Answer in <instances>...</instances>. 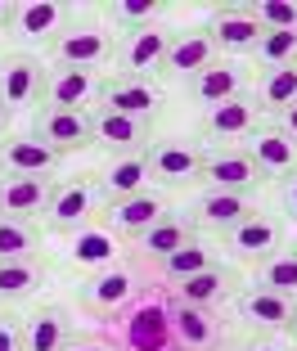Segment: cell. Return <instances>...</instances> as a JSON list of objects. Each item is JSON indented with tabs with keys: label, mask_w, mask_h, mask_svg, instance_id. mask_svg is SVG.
Here are the masks:
<instances>
[{
	"label": "cell",
	"mask_w": 297,
	"mask_h": 351,
	"mask_svg": "<svg viewBox=\"0 0 297 351\" xmlns=\"http://www.w3.org/2000/svg\"><path fill=\"white\" fill-rule=\"evenodd\" d=\"M117 320V351H180L171 338V315H167L163 298H135Z\"/></svg>",
	"instance_id": "cell-1"
},
{
	"label": "cell",
	"mask_w": 297,
	"mask_h": 351,
	"mask_svg": "<svg viewBox=\"0 0 297 351\" xmlns=\"http://www.w3.org/2000/svg\"><path fill=\"white\" fill-rule=\"evenodd\" d=\"M104 194L99 185H91V180H68V185H54L50 189V203H45V226L54 230V234H77L82 226H91L95 212H99Z\"/></svg>",
	"instance_id": "cell-2"
},
{
	"label": "cell",
	"mask_w": 297,
	"mask_h": 351,
	"mask_svg": "<svg viewBox=\"0 0 297 351\" xmlns=\"http://www.w3.org/2000/svg\"><path fill=\"white\" fill-rule=\"evenodd\" d=\"M135 298H140V279L126 266H108V270H99V275H91L82 284V306L91 311V315H99V320L122 315Z\"/></svg>",
	"instance_id": "cell-3"
},
{
	"label": "cell",
	"mask_w": 297,
	"mask_h": 351,
	"mask_svg": "<svg viewBox=\"0 0 297 351\" xmlns=\"http://www.w3.org/2000/svg\"><path fill=\"white\" fill-rule=\"evenodd\" d=\"M32 135L50 145L54 154H77V149H91L95 145V131H91V113H72V108H45L32 117Z\"/></svg>",
	"instance_id": "cell-4"
},
{
	"label": "cell",
	"mask_w": 297,
	"mask_h": 351,
	"mask_svg": "<svg viewBox=\"0 0 297 351\" xmlns=\"http://www.w3.org/2000/svg\"><path fill=\"white\" fill-rule=\"evenodd\" d=\"M45 90V68L36 54H5L0 59V108L5 113H19L32 108Z\"/></svg>",
	"instance_id": "cell-5"
},
{
	"label": "cell",
	"mask_w": 297,
	"mask_h": 351,
	"mask_svg": "<svg viewBox=\"0 0 297 351\" xmlns=\"http://www.w3.org/2000/svg\"><path fill=\"white\" fill-rule=\"evenodd\" d=\"M243 149H248V158L257 162L261 180H279V185H284L288 176H297V140L284 135L279 126H257V131L248 135Z\"/></svg>",
	"instance_id": "cell-6"
},
{
	"label": "cell",
	"mask_w": 297,
	"mask_h": 351,
	"mask_svg": "<svg viewBox=\"0 0 297 351\" xmlns=\"http://www.w3.org/2000/svg\"><path fill=\"white\" fill-rule=\"evenodd\" d=\"M104 95V77L91 73V68H54L45 77V108H72V113H86L91 104H99Z\"/></svg>",
	"instance_id": "cell-7"
},
{
	"label": "cell",
	"mask_w": 297,
	"mask_h": 351,
	"mask_svg": "<svg viewBox=\"0 0 297 351\" xmlns=\"http://www.w3.org/2000/svg\"><path fill=\"white\" fill-rule=\"evenodd\" d=\"M221 239H226V248H230L235 261H257V266H261L266 257H275V252L284 248V221L257 212V217H248L243 226H235Z\"/></svg>",
	"instance_id": "cell-8"
},
{
	"label": "cell",
	"mask_w": 297,
	"mask_h": 351,
	"mask_svg": "<svg viewBox=\"0 0 297 351\" xmlns=\"http://www.w3.org/2000/svg\"><path fill=\"white\" fill-rule=\"evenodd\" d=\"M198 180H207L212 189H230V194H252L257 185H261V171H257V162L248 158V149H212V154H203V176Z\"/></svg>",
	"instance_id": "cell-9"
},
{
	"label": "cell",
	"mask_w": 297,
	"mask_h": 351,
	"mask_svg": "<svg viewBox=\"0 0 297 351\" xmlns=\"http://www.w3.org/2000/svg\"><path fill=\"white\" fill-rule=\"evenodd\" d=\"M99 108H113V113H126V117H144V122H154L158 108H163V90H158L154 77H122V73H117L113 82H104Z\"/></svg>",
	"instance_id": "cell-10"
},
{
	"label": "cell",
	"mask_w": 297,
	"mask_h": 351,
	"mask_svg": "<svg viewBox=\"0 0 297 351\" xmlns=\"http://www.w3.org/2000/svg\"><path fill=\"white\" fill-rule=\"evenodd\" d=\"M167 315H171V338L180 351H216L221 347V320L207 306H189L180 298H167Z\"/></svg>",
	"instance_id": "cell-11"
},
{
	"label": "cell",
	"mask_w": 297,
	"mask_h": 351,
	"mask_svg": "<svg viewBox=\"0 0 297 351\" xmlns=\"http://www.w3.org/2000/svg\"><path fill=\"white\" fill-rule=\"evenodd\" d=\"M248 217H257L252 194H230V189H207L194 198V230H212V234H230L235 226H243Z\"/></svg>",
	"instance_id": "cell-12"
},
{
	"label": "cell",
	"mask_w": 297,
	"mask_h": 351,
	"mask_svg": "<svg viewBox=\"0 0 297 351\" xmlns=\"http://www.w3.org/2000/svg\"><path fill=\"white\" fill-rule=\"evenodd\" d=\"M185 95L194 104H203V108H216V104L226 99H239V95H248V68L235 59H216L212 68H203L198 77H189L185 82Z\"/></svg>",
	"instance_id": "cell-13"
},
{
	"label": "cell",
	"mask_w": 297,
	"mask_h": 351,
	"mask_svg": "<svg viewBox=\"0 0 297 351\" xmlns=\"http://www.w3.org/2000/svg\"><path fill=\"white\" fill-rule=\"evenodd\" d=\"M54 63L59 68H99V63L113 59V36L104 27H63V36L50 45Z\"/></svg>",
	"instance_id": "cell-14"
},
{
	"label": "cell",
	"mask_w": 297,
	"mask_h": 351,
	"mask_svg": "<svg viewBox=\"0 0 297 351\" xmlns=\"http://www.w3.org/2000/svg\"><path fill=\"white\" fill-rule=\"evenodd\" d=\"M91 131H95V145L113 149V154H144V145L154 140V122L113 113V108H95L91 113Z\"/></svg>",
	"instance_id": "cell-15"
},
{
	"label": "cell",
	"mask_w": 297,
	"mask_h": 351,
	"mask_svg": "<svg viewBox=\"0 0 297 351\" xmlns=\"http://www.w3.org/2000/svg\"><path fill=\"white\" fill-rule=\"evenodd\" d=\"M144 154H149L154 180H163V185H189L203 176V149L189 145V140H158Z\"/></svg>",
	"instance_id": "cell-16"
},
{
	"label": "cell",
	"mask_w": 297,
	"mask_h": 351,
	"mask_svg": "<svg viewBox=\"0 0 297 351\" xmlns=\"http://www.w3.org/2000/svg\"><path fill=\"white\" fill-rule=\"evenodd\" d=\"M216 63V41L207 27H194V32H180V36H171V45H167V59H163V73L176 77V82H189V77H198L203 68H212Z\"/></svg>",
	"instance_id": "cell-17"
},
{
	"label": "cell",
	"mask_w": 297,
	"mask_h": 351,
	"mask_svg": "<svg viewBox=\"0 0 297 351\" xmlns=\"http://www.w3.org/2000/svg\"><path fill=\"white\" fill-rule=\"evenodd\" d=\"M257 99L252 95H239V99H226L216 108H203V135L216 140V149L230 145V140H248L257 131Z\"/></svg>",
	"instance_id": "cell-18"
},
{
	"label": "cell",
	"mask_w": 297,
	"mask_h": 351,
	"mask_svg": "<svg viewBox=\"0 0 297 351\" xmlns=\"http://www.w3.org/2000/svg\"><path fill=\"white\" fill-rule=\"evenodd\" d=\"M207 32H212L216 50H226V54H252L257 45H261V36H266V27L248 14V5H226V10H216L212 23H207Z\"/></svg>",
	"instance_id": "cell-19"
},
{
	"label": "cell",
	"mask_w": 297,
	"mask_h": 351,
	"mask_svg": "<svg viewBox=\"0 0 297 351\" xmlns=\"http://www.w3.org/2000/svg\"><path fill=\"white\" fill-rule=\"evenodd\" d=\"M167 45H171V32H163V27L126 32V41L117 45V63H122V77H149V73H163Z\"/></svg>",
	"instance_id": "cell-20"
},
{
	"label": "cell",
	"mask_w": 297,
	"mask_h": 351,
	"mask_svg": "<svg viewBox=\"0 0 297 351\" xmlns=\"http://www.w3.org/2000/svg\"><path fill=\"white\" fill-rule=\"evenodd\" d=\"M59 167V154L50 145H41L36 135H5L0 145V171L5 176H50Z\"/></svg>",
	"instance_id": "cell-21"
},
{
	"label": "cell",
	"mask_w": 297,
	"mask_h": 351,
	"mask_svg": "<svg viewBox=\"0 0 297 351\" xmlns=\"http://www.w3.org/2000/svg\"><path fill=\"white\" fill-rule=\"evenodd\" d=\"M158 221H167V198L144 189L135 198H122V203H108V226L122 239H140L144 230H154Z\"/></svg>",
	"instance_id": "cell-22"
},
{
	"label": "cell",
	"mask_w": 297,
	"mask_h": 351,
	"mask_svg": "<svg viewBox=\"0 0 297 351\" xmlns=\"http://www.w3.org/2000/svg\"><path fill=\"white\" fill-rule=\"evenodd\" d=\"M149 176H154L149 171V154H117L99 176L104 203H122V198L144 194V189H149Z\"/></svg>",
	"instance_id": "cell-23"
},
{
	"label": "cell",
	"mask_w": 297,
	"mask_h": 351,
	"mask_svg": "<svg viewBox=\"0 0 297 351\" xmlns=\"http://www.w3.org/2000/svg\"><path fill=\"white\" fill-rule=\"evenodd\" d=\"M50 180L45 176H5L0 180V217H19L32 221L41 217L45 203H50Z\"/></svg>",
	"instance_id": "cell-24"
},
{
	"label": "cell",
	"mask_w": 297,
	"mask_h": 351,
	"mask_svg": "<svg viewBox=\"0 0 297 351\" xmlns=\"http://www.w3.org/2000/svg\"><path fill=\"white\" fill-rule=\"evenodd\" d=\"M63 19H68V5H59V0H41V5H14V36H23V41H59L63 36Z\"/></svg>",
	"instance_id": "cell-25"
},
{
	"label": "cell",
	"mask_w": 297,
	"mask_h": 351,
	"mask_svg": "<svg viewBox=\"0 0 297 351\" xmlns=\"http://www.w3.org/2000/svg\"><path fill=\"white\" fill-rule=\"evenodd\" d=\"M72 342V324L63 306H36L23 320V351H63Z\"/></svg>",
	"instance_id": "cell-26"
},
{
	"label": "cell",
	"mask_w": 297,
	"mask_h": 351,
	"mask_svg": "<svg viewBox=\"0 0 297 351\" xmlns=\"http://www.w3.org/2000/svg\"><path fill=\"white\" fill-rule=\"evenodd\" d=\"M235 306H239L243 320L261 324V329H288V324H293V298L270 293V289H261V284H248L235 298Z\"/></svg>",
	"instance_id": "cell-27"
},
{
	"label": "cell",
	"mask_w": 297,
	"mask_h": 351,
	"mask_svg": "<svg viewBox=\"0 0 297 351\" xmlns=\"http://www.w3.org/2000/svg\"><path fill=\"white\" fill-rule=\"evenodd\" d=\"M230 284H235V270H230V266H207V270H198V275L171 284V298L189 302V306H207V311H212L216 302L230 298Z\"/></svg>",
	"instance_id": "cell-28"
},
{
	"label": "cell",
	"mask_w": 297,
	"mask_h": 351,
	"mask_svg": "<svg viewBox=\"0 0 297 351\" xmlns=\"http://www.w3.org/2000/svg\"><path fill=\"white\" fill-rule=\"evenodd\" d=\"M189 243H198V239H194V221H180V217L158 221L154 230H144V234L135 239V248H140L144 257H154V261H167L171 252L189 248Z\"/></svg>",
	"instance_id": "cell-29"
},
{
	"label": "cell",
	"mask_w": 297,
	"mask_h": 351,
	"mask_svg": "<svg viewBox=\"0 0 297 351\" xmlns=\"http://www.w3.org/2000/svg\"><path fill=\"white\" fill-rule=\"evenodd\" d=\"M257 108H270V113H284L297 104V59L284 68H266L261 82H257Z\"/></svg>",
	"instance_id": "cell-30"
},
{
	"label": "cell",
	"mask_w": 297,
	"mask_h": 351,
	"mask_svg": "<svg viewBox=\"0 0 297 351\" xmlns=\"http://www.w3.org/2000/svg\"><path fill=\"white\" fill-rule=\"evenodd\" d=\"M45 284V266L36 257L27 261H0V302L10 306V302H23L32 293H41Z\"/></svg>",
	"instance_id": "cell-31"
},
{
	"label": "cell",
	"mask_w": 297,
	"mask_h": 351,
	"mask_svg": "<svg viewBox=\"0 0 297 351\" xmlns=\"http://www.w3.org/2000/svg\"><path fill=\"white\" fill-rule=\"evenodd\" d=\"M41 252V230L32 221L0 217V261H27Z\"/></svg>",
	"instance_id": "cell-32"
},
{
	"label": "cell",
	"mask_w": 297,
	"mask_h": 351,
	"mask_svg": "<svg viewBox=\"0 0 297 351\" xmlns=\"http://www.w3.org/2000/svg\"><path fill=\"white\" fill-rule=\"evenodd\" d=\"M257 284L270 289V293L293 298V293H297V248L293 252H275V257L261 261V266H257Z\"/></svg>",
	"instance_id": "cell-33"
},
{
	"label": "cell",
	"mask_w": 297,
	"mask_h": 351,
	"mask_svg": "<svg viewBox=\"0 0 297 351\" xmlns=\"http://www.w3.org/2000/svg\"><path fill=\"white\" fill-rule=\"evenodd\" d=\"M207 266H216V257H212V248H207V243H189V248L171 252L167 261H158L163 279H171V284H180V279L198 275V270H207Z\"/></svg>",
	"instance_id": "cell-34"
},
{
	"label": "cell",
	"mask_w": 297,
	"mask_h": 351,
	"mask_svg": "<svg viewBox=\"0 0 297 351\" xmlns=\"http://www.w3.org/2000/svg\"><path fill=\"white\" fill-rule=\"evenodd\" d=\"M158 14H163L158 0H117V5H108V23H113V27H126V32L158 27Z\"/></svg>",
	"instance_id": "cell-35"
},
{
	"label": "cell",
	"mask_w": 297,
	"mask_h": 351,
	"mask_svg": "<svg viewBox=\"0 0 297 351\" xmlns=\"http://www.w3.org/2000/svg\"><path fill=\"white\" fill-rule=\"evenodd\" d=\"M252 54H257V68H261V73H266V68H284V63L297 59V32H266Z\"/></svg>",
	"instance_id": "cell-36"
},
{
	"label": "cell",
	"mask_w": 297,
	"mask_h": 351,
	"mask_svg": "<svg viewBox=\"0 0 297 351\" xmlns=\"http://www.w3.org/2000/svg\"><path fill=\"white\" fill-rule=\"evenodd\" d=\"M248 14L266 32H297V5L288 0H261V5H248Z\"/></svg>",
	"instance_id": "cell-37"
},
{
	"label": "cell",
	"mask_w": 297,
	"mask_h": 351,
	"mask_svg": "<svg viewBox=\"0 0 297 351\" xmlns=\"http://www.w3.org/2000/svg\"><path fill=\"white\" fill-rule=\"evenodd\" d=\"M0 351H23V320L0 315Z\"/></svg>",
	"instance_id": "cell-38"
},
{
	"label": "cell",
	"mask_w": 297,
	"mask_h": 351,
	"mask_svg": "<svg viewBox=\"0 0 297 351\" xmlns=\"http://www.w3.org/2000/svg\"><path fill=\"white\" fill-rule=\"evenodd\" d=\"M63 351H117V347L108 338H95V333H77V338H72Z\"/></svg>",
	"instance_id": "cell-39"
},
{
	"label": "cell",
	"mask_w": 297,
	"mask_h": 351,
	"mask_svg": "<svg viewBox=\"0 0 297 351\" xmlns=\"http://www.w3.org/2000/svg\"><path fill=\"white\" fill-rule=\"evenodd\" d=\"M279 207H284L288 221H297V176H288L284 185H279Z\"/></svg>",
	"instance_id": "cell-40"
},
{
	"label": "cell",
	"mask_w": 297,
	"mask_h": 351,
	"mask_svg": "<svg viewBox=\"0 0 297 351\" xmlns=\"http://www.w3.org/2000/svg\"><path fill=\"white\" fill-rule=\"evenodd\" d=\"M279 131H284V135H293V140H297V104H293V108H284V113H279Z\"/></svg>",
	"instance_id": "cell-41"
},
{
	"label": "cell",
	"mask_w": 297,
	"mask_h": 351,
	"mask_svg": "<svg viewBox=\"0 0 297 351\" xmlns=\"http://www.w3.org/2000/svg\"><path fill=\"white\" fill-rule=\"evenodd\" d=\"M248 351H284V347H279L275 338H257V342H252V347H248Z\"/></svg>",
	"instance_id": "cell-42"
},
{
	"label": "cell",
	"mask_w": 297,
	"mask_h": 351,
	"mask_svg": "<svg viewBox=\"0 0 297 351\" xmlns=\"http://www.w3.org/2000/svg\"><path fill=\"white\" fill-rule=\"evenodd\" d=\"M14 19V5H0V23H10Z\"/></svg>",
	"instance_id": "cell-43"
},
{
	"label": "cell",
	"mask_w": 297,
	"mask_h": 351,
	"mask_svg": "<svg viewBox=\"0 0 297 351\" xmlns=\"http://www.w3.org/2000/svg\"><path fill=\"white\" fill-rule=\"evenodd\" d=\"M5 122H10V113H5V108H0V131H5Z\"/></svg>",
	"instance_id": "cell-44"
},
{
	"label": "cell",
	"mask_w": 297,
	"mask_h": 351,
	"mask_svg": "<svg viewBox=\"0 0 297 351\" xmlns=\"http://www.w3.org/2000/svg\"><path fill=\"white\" fill-rule=\"evenodd\" d=\"M288 329H293V333H297V306H293V324H288Z\"/></svg>",
	"instance_id": "cell-45"
},
{
	"label": "cell",
	"mask_w": 297,
	"mask_h": 351,
	"mask_svg": "<svg viewBox=\"0 0 297 351\" xmlns=\"http://www.w3.org/2000/svg\"><path fill=\"white\" fill-rule=\"evenodd\" d=\"M216 351H239V347H216Z\"/></svg>",
	"instance_id": "cell-46"
}]
</instances>
